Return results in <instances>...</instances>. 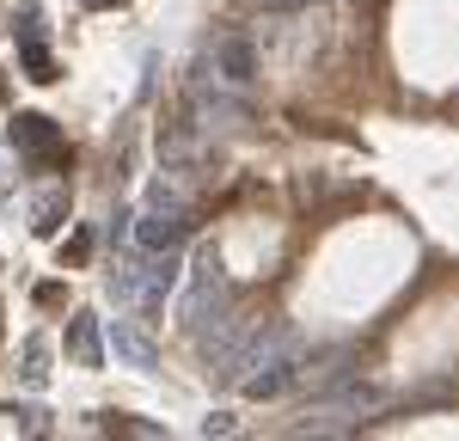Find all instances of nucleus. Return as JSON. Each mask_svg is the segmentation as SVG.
Listing matches in <instances>:
<instances>
[{
    "instance_id": "1",
    "label": "nucleus",
    "mask_w": 459,
    "mask_h": 441,
    "mask_svg": "<svg viewBox=\"0 0 459 441\" xmlns=\"http://www.w3.org/2000/svg\"><path fill=\"white\" fill-rule=\"evenodd\" d=\"M300 374H307V337L288 331V325L257 331L246 350H239V362L227 368V380H239L246 399H282Z\"/></svg>"
},
{
    "instance_id": "2",
    "label": "nucleus",
    "mask_w": 459,
    "mask_h": 441,
    "mask_svg": "<svg viewBox=\"0 0 459 441\" xmlns=\"http://www.w3.org/2000/svg\"><path fill=\"white\" fill-rule=\"evenodd\" d=\"M227 307V276L214 270V252L196 257V270H190V294H184V307H178V319L190 331H203L209 325V313H221Z\"/></svg>"
},
{
    "instance_id": "3",
    "label": "nucleus",
    "mask_w": 459,
    "mask_h": 441,
    "mask_svg": "<svg viewBox=\"0 0 459 441\" xmlns=\"http://www.w3.org/2000/svg\"><path fill=\"white\" fill-rule=\"evenodd\" d=\"M184 239H190L184 203H153V209L135 220V246H142V252H178Z\"/></svg>"
},
{
    "instance_id": "4",
    "label": "nucleus",
    "mask_w": 459,
    "mask_h": 441,
    "mask_svg": "<svg viewBox=\"0 0 459 441\" xmlns=\"http://www.w3.org/2000/svg\"><path fill=\"white\" fill-rule=\"evenodd\" d=\"M6 135H13V147H25V153H31V160H43V166H62V160H68L62 129H56L49 117H37V110H19V117L6 123Z\"/></svg>"
},
{
    "instance_id": "5",
    "label": "nucleus",
    "mask_w": 459,
    "mask_h": 441,
    "mask_svg": "<svg viewBox=\"0 0 459 441\" xmlns=\"http://www.w3.org/2000/svg\"><path fill=\"white\" fill-rule=\"evenodd\" d=\"M214 74H221L227 86H246L251 74H257V49H251L246 37H221V43H214Z\"/></svg>"
},
{
    "instance_id": "6",
    "label": "nucleus",
    "mask_w": 459,
    "mask_h": 441,
    "mask_svg": "<svg viewBox=\"0 0 459 441\" xmlns=\"http://www.w3.org/2000/svg\"><path fill=\"white\" fill-rule=\"evenodd\" d=\"M68 350L80 368H105V343H99V319L92 313H74L68 319Z\"/></svg>"
},
{
    "instance_id": "7",
    "label": "nucleus",
    "mask_w": 459,
    "mask_h": 441,
    "mask_svg": "<svg viewBox=\"0 0 459 441\" xmlns=\"http://www.w3.org/2000/svg\"><path fill=\"white\" fill-rule=\"evenodd\" d=\"M110 350H117V362H129V368H160V350L135 325H123V319L110 325Z\"/></svg>"
},
{
    "instance_id": "8",
    "label": "nucleus",
    "mask_w": 459,
    "mask_h": 441,
    "mask_svg": "<svg viewBox=\"0 0 459 441\" xmlns=\"http://www.w3.org/2000/svg\"><path fill=\"white\" fill-rule=\"evenodd\" d=\"M68 220V190L56 184V190H37V203H31V227L37 233H56Z\"/></svg>"
},
{
    "instance_id": "9",
    "label": "nucleus",
    "mask_w": 459,
    "mask_h": 441,
    "mask_svg": "<svg viewBox=\"0 0 459 441\" xmlns=\"http://www.w3.org/2000/svg\"><path fill=\"white\" fill-rule=\"evenodd\" d=\"M19 62H25V74H31L37 86H49V80H56V62H49L43 37H25V43H19Z\"/></svg>"
},
{
    "instance_id": "10",
    "label": "nucleus",
    "mask_w": 459,
    "mask_h": 441,
    "mask_svg": "<svg viewBox=\"0 0 459 441\" xmlns=\"http://www.w3.org/2000/svg\"><path fill=\"white\" fill-rule=\"evenodd\" d=\"M19 374H25V386H43V380H49V343H43V337H25V350H19Z\"/></svg>"
},
{
    "instance_id": "11",
    "label": "nucleus",
    "mask_w": 459,
    "mask_h": 441,
    "mask_svg": "<svg viewBox=\"0 0 459 441\" xmlns=\"http://www.w3.org/2000/svg\"><path fill=\"white\" fill-rule=\"evenodd\" d=\"M13 417H19V429H25V436H43V429H49V411H37V404H19Z\"/></svg>"
},
{
    "instance_id": "12",
    "label": "nucleus",
    "mask_w": 459,
    "mask_h": 441,
    "mask_svg": "<svg viewBox=\"0 0 459 441\" xmlns=\"http://www.w3.org/2000/svg\"><path fill=\"white\" fill-rule=\"evenodd\" d=\"M105 429H123V436H160L153 423H135V417H105Z\"/></svg>"
},
{
    "instance_id": "13",
    "label": "nucleus",
    "mask_w": 459,
    "mask_h": 441,
    "mask_svg": "<svg viewBox=\"0 0 459 441\" xmlns=\"http://www.w3.org/2000/svg\"><path fill=\"white\" fill-rule=\"evenodd\" d=\"M86 252H92V233H74V246H62V264H80Z\"/></svg>"
},
{
    "instance_id": "14",
    "label": "nucleus",
    "mask_w": 459,
    "mask_h": 441,
    "mask_svg": "<svg viewBox=\"0 0 459 441\" xmlns=\"http://www.w3.org/2000/svg\"><path fill=\"white\" fill-rule=\"evenodd\" d=\"M203 436H233V417H227V411H214V417H203Z\"/></svg>"
},
{
    "instance_id": "15",
    "label": "nucleus",
    "mask_w": 459,
    "mask_h": 441,
    "mask_svg": "<svg viewBox=\"0 0 459 441\" xmlns=\"http://www.w3.org/2000/svg\"><path fill=\"white\" fill-rule=\"evenodd\" d=\"M86 13H110V6H123V0H80Z\"/></svg>"
},
{
    "instance_id": "16",
    "label": "nucleus",
    "mask_w": 459,
    "mask_h": 441,
    "mask_svg": "<svg viewBox=\"0 0 459 441\" xmlns=\"http://www.w3.org/2000/svg\"><path fill=\"white\" fill-rule=\"evenodd\" d=\"M276 6H307V0H276Z\"/></svg>"
}]
</instances>
